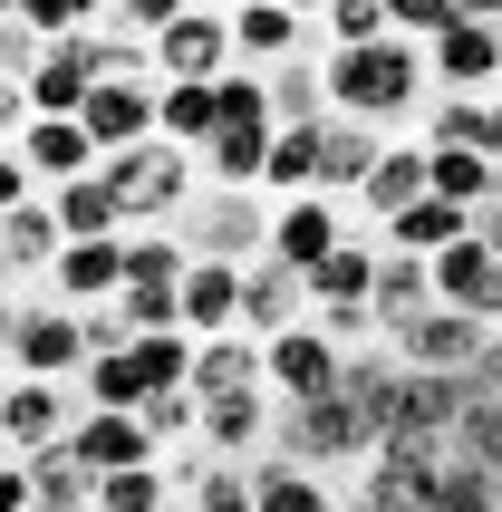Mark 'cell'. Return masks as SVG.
<instances>
[{
  "label": "cell",
  "instance_id": "1",
  "mask_svg": "<svg viewBox=\"0 0 502 512\" xmlns=\"http://www.w3.org/2000/svg\"><path fill=\"white\" fill-rule=\"evenodd\" d=\"M319 87H329V116H358L377 136H396L416 107H435V68H425V49H406V39L319 58Z\"/></svg>",
  "mask_w": 502,
  "mask_h": 512
},
{
  "label": "cell",
  "instance_id": "2",
  "mask_svg": "<svg viewBox=\"0 0 502 512\" xmlns=\"http://www.w3.org/2000/svg\"><path fill=\"white\" fill-rule=\"evenodd\" d=\"M271 213H280L271 194H223V184H203L194 213H184L174 232H184L194 261H242L251 271V261H271Z\"/></svg>",
  "mask_w": 502,
  "mask_h": 512
},
{
  "label": "cell",
  "instance_id": "3",
  "mask_svg": "<svg viewBox=\"0 0 502 512\" xmlns=\"http://www.w3.org/2000/svg\"><path fill=\"white\" fill-rule=\"evenodd\" d=\"M425 68H435V97H483V87H502V0H464L454 29L425 49Z\"/></svg>",
  "mask_w": 502,
  "mask_h": 512
},
{
  "label": "cell",
  "instance_id": "4",
  "mask_svg": "<svg viewBox=\"0 0 502 512\" xmlns=\"http://www.w3.org/2000/svg\"><path fill=\"white\" fill-rule=\"evenodd\" d=\"M242 58H232V10L213 0H184V20L155 39V87H223Z\"/></svg>",
  "mask_w": 502,
  "mask_h": 512
},
{
  "label": "cell",
  "instance_id": "5",
  "mask_svg": "<svg viewBox=\"0 0 502 512\" xmlns=\"http://www.w3.org/2000/svg\"><path fill=\"white\" fill-rule=\"evenodd\" d=\"M493 319H474V310H425L416 329H396L387 339V358L396 368H416V377H474L483 358H493Z\"/></svg>",
  "mask_w": 502,
  "mask_h": 512
},
{
  "label": "cell",
  "instance_id": "6",
  "mask_svg": "<svg viewBox=\"0 0 502 512\" xmlns=\"http://www.w3.org/2000/svg\"><path fill=\"white\" fill-rule=\"evenodd\" d=\"M338 377H348V358H338V339L319 329V319H300V329L261 339V387H271L280 406H319Z\"/></svg>",
  "mask_w": 502,
  "mask_h": 512
},
{
  "label": "cell",
  "instance_id": "7",
  "mask_svg": "<svg viewBox=\"0 0 502 512\" xmlns=\"http://www.w3.org/2000/svg\"><path fill=\"white\" fill-rule=\"evenodd\" d=\"M78 435V387H49V377H10L0 387V455H49Z\"/></svg>",
  "mask_w": 502,
  "mask_h": 512
},
{
  "label": "cell",
  "instance_id": "8",
  "mask_svg": "<svg viewBox=\"0 0 502 512\" xmlns=\"http://www.w3.org/2000/svg\"><path fill=\"white\" fill-rule=\"evenodd\" d=\"M87 368V319L58 310V300H39V310L20 319V348H10V377H49V387H78Z\"/></svg>",
  "mask_w": 502,
  "mask_h": 512
},
{
  "label": "cell",
  "instance_id": "9",
  "mask_svg": "<svg viewBox=\"0 0 502 512\" xmlns=\"http://www.w3.org/2000/svg\"><path fill=\"white\" fill-rule=\"evenodd\" d=\"M49 300L78 310V319L116 310V300H126V232H116V242H68L58 271H49Z\"/></svg>",
  "mask_w": 502,
  "mask_h": 512
},
{
  "label": "cell",
  "instance_id": "10",
  "mask_svg": "<svg viewBox=\"0 0 502 512\" xmlns=\"http://www.w3.org/2000/svg\"><path fill=\"white\" fill-rule=\"evenodd\" d=\"M155 97H165L155 78H107V87L78 107L87 145H97V155H136V145H155Z\"/></svg>",
  "mask_w": 502,
  "mask_h": 512
},
{
  "label": "cell",
  "instance_id": "11",
  "mask_svg": "<svg viewBox=\"0 0 502 512\" xmlns=\"http://www.w3.org/2000/svg\"><path fill=\"white\" fill-rule=\"evenodd\" d=\"M232 58H242V68H290V58H309V10L300 0H232Z\"/></svg>",
  "mask_w": 502,
  "mask_h": 512
},
{
  "label": "cell",
  "instance_id": "12",
  "mask_svg": "<svg viewBox=\"0 0 502 512\" xmlns=\"http://www.w3.org/2000/svg\"><path fill=\"white\" fill-rule=\"evenodd\" d=\"M338 242H348V203H329V194H300V203H280V213H271V261H280V271H300V281L338 252Z\"/></svg>",
  "mask_w": 502,
  "mask_h": 512
},
{
  "label": "cell",
  "instance_id": "13",
  "mask_svg": "<svg viewBox=\"0 0 502 512\" xmlns=\"http://www.w3.org/2000/svg\"><path fill=\"white\" fill-rule=\"evenodd\" d=\"M377 165H387V136L377 126H358V116H329L319 126V194L329 203H358Z\"/></svg>",
  "mask_w": 502,
  "mask_h": 512
},
{
  "label": "cell",
  "instance_id": "14",
  "mask_svg": "<svg viewBox=\"0 0 502 512\" xmlns=\"http://www.w3.org/2000/svg\"><path fill=\"white\" fill-rule=\"evenodd\" d=\"M20 165L39 174V194H58V184H87V174L107 165V155L87 145V126H78V116H39V126L20 136Z\"/></svg>",
  "mask_w": 502,
  "mask_h": 512
},
{
  "label": "cell",
  "instance_id": "15",
  "mask_svg": "<svg viewBox=\"0 0 502 512\" xmlns=\"http://www.w3.org/2000/svg\"><path fill=\"white\" fill-rule=\"evenodd\" d=\"M425 165H435V155H425V136H387V165L367 174V194L348 203V213H367V223L387 232L396 213H416V203H425Z\"/></svg>",
  "mask_w": 502,
  "mask_h": 512
},
{
  "label": "cell",
  "instance_id": "16",
  "mask_svg": "<svg viewBox=\"0 0 502 512\" xmlns=\"http://www.w3.org/2000/svg\"><path fill=\"white\" fill-rule=\"evenodd\" d=\"M377 271H387V242H338L319 271H309V310H377Z\"/></svg>",
  "mask_w": 502,
  "mask_h": 512
},
{
  "label": "cell",
  "instance_id": "17",
  "mask_svg": "<svg viewBox=\"0 0 502 512\" xmlns=\"http://www.w3.org/2000/svg\"><path fill=\"white\" fill-rule=\"evenodd\" d=\"M68 445H78V464L97 484H107V474H136V464H165V445L145 435V416H78Z\"/></svg>",
  "mask_w": 502,
  "mask_h": 512
},
{
  "label": "cell",
  "instance_id": "18",
  "mask_svg": "<svg viewBox=\"0 0 502 512\" xmlns=\"http://www.w3.org/2000/svg\"><path fill=\"white\" fill-rule=\"evenodd\" d=\"M174 310H184L194 339H232V329H242V261H194Z\"/></svg>",
  "mask_w": 502,
  "mask_h": 512
},
{
  "label": "cell",
  "instance_id": "19",
  "mask_svg": "<svg viewBox=\"0 0 502 512\" xmlns=\"http://www.w3.org/2000/svg\"><path fill=\"white\" fill-rule=\"evenodd\" d=\"M300 319H309V281L280 271V261H251L242 271V329L251 339H280V329H300Z\"/></svg>",
  "mask_w": 502,
  "mask_h": 512
},
{
  "label": "cell",
  "instance_id": "20",
  "mask_svg": "<svg viewBox=\"0 0 502 512\" xmlns=\"http://www.w3.org/2000/svg\"><path fill=\"white\" fill-rule=\"evenodd\" d=\"M49 213H58V232H68V242H116V232H126V203H116L107 165L87 174V184H58Z\"/></svg>",
  "mask_w": 502,
  "mask_h": 512
},
{
  "label": "cell",
  "instance_id": "21",
  "mask_svg": "<svg viewBox=\"0 0 502 512\" xmlns=\"http://www.w3.org/2000/svg\"><path fill=\"white\" fill-rule=\"evenodd\" d=\"M425 310H445L435 300V261H416V252H387V271H377V329H416Z\"/></svg>",
  "mask_w": 502,
  "mask_h": 512
},
{
  "label": "cell",
  "instance_id": "22",
  "mask_svg": "<svg viewBox=\"0 0 502 512\" xmlns=\"http://www.w3.org/2000/svg\"><path fill=\"white\" fill-rule=\"evenodd\" d=\"M425 194L454 203V213H493V203H502V165H493V155H474V145H454V155L425 165Z\"/></svg>",
  "mask_w": 502,
  "mask_h": 512
},
{
  "label": "cell",
  "instance_id": "23",
  "mask_svg": "<svg viewBox=\"0 0 502 512\" xmlns=\"http://www.w3.org/2000/svg\"><path fill=\"white\" fill-rule=\"evenodd\" d=\"M242 387H261V339H251V329L203 339V348H194V397L223 406V397H242Z\"/></svg>",
  "mask_w": 502,
  "mask_h": 512
},
{
  "label": "cell",
  "instance_id": "24",
  "mask_svg": "<svg viewBox=\"0 0 502 512\" xmlns=\"http://www.w3.org/2000/svg\"><path fill=\"white\" fill-rule=\"evenodd\" d=\"M251 512H338V484L309 474V464L261 455V464H251Z\"/></svg>",
  "mask_w": 502,
  "mask_h": 512
},
{
  "label": "cell",
  "instance_id": "25",
  "mask_svg": "<svg viewBox=\"0 0 502 512\" xmlns=\"http://www.w3.org/2000/svg\"><path fill=\"white\" fill-rule=\"evenodd\" d=\"M0 252H10V271H20V281H49V271H58V252H68V232H58L49 194H39V203H20V213L0 223Z\"/></svg>",
  "mask_w": 502,
  "mask_h": 512
},
{
  "label": "cell",
  "instance_id": "26",
  "mask_svg": "<svg viewBox=\"0 0 502 512\" xmlns=\"http://www.w3.org/2000/svg\"><path fill=\"white\" fill-rule=\"evenodd\" d=\"M464 232H474V213H454V203H435V194H425L416 213H396V223H387V252H416V261H435V252H454Z\"/></svg>",
  "mask_w": 502,
  "mask_h": 512
},
{
  "label": "cell",
  "instance_id": "27",
  "mask_svg": "<svg viewBox=\"0 0 502 512\" xmlns=\"http://www.w3.org/2000/svg\"><path fill=\"white\" fill-rule=\"evenodd\" d=\"M261 194H271V203L319 194V126H280V136H271V174H261Z\"/></svg>",
  "mask_w": 502,
  "mask_h": 512
},
{
  "label": "cell",
  "instance_id": "28",
  "mask_svg": "<svg viewBox=\"0 0 502 512\" xmlns=\"http://www.w3.org/2000/svg\"><path fill=\"white\" fill-rule=\"evenodd\" d=\"M29 484H39V512H97V474L78 464V445L29 455Z\"/></svg>",
  "mask_w": 502,
  "mask_h": 512
},
{
  "label": "cell",
  "instance_id": "29",
  "mask_svg": "<svg viewBox=\"0 0 502 512\" xmlns=\"http://www.w3.org/2000/svg\"><path fill=\"white\" fill-rule=\"evenodd\" d=\"M309 20H319V58L387 49V0H329V10H309Z\"/></svg>",
  "mask_w": 502,
  "mask_h": 512
},
{
  "label": "cell",
  "instance_id": "30",
  "mask_svg": "<svg viewBox=\"0 0 502 512\" xmlns=\"http://www.w3.org/2000/svg\"><path fill=\"white\" fill-rule=\"evenodd\" d=\"M271 126H329L319 58H290V68H271Z\"/></svg>",
  "mask_w": 502,
  "mask_h": 512
},
{
  "label": "cell",
  "instance_id": "31",
  "mask_svg": "<svg viewBox=\"0 0 502 512\" xmlns=\"http://www.w3.org/2000/svg\"><path fill=\"white\" fill-rule=\"evenodd\" d=\"M454 145L483 155V97H435L425 107V155H454Z\"/></svg>",
  "mask_w": 502,
  "mask_h": 512
},
{
  "label": "cell",
  "instance_id": "32",
  "mask_svg": "<svg viewBox=\"0 0 502 512\" xmlns=\"http://www.w3.org/2000/svg\"><path fill=\"white\" fill-rule=\"evenodd\" d=\"M435 512H502V474H483V464H454L445 493H435Z\"/></svg>",
  "mask_w": 502,
  "mask_h": 512
},
{
  "label": "cell",
  "instance_id": "33",
  "mask_svg": "<svg viewBox=\"0 0 502 512\" xmlns=\"http://www.w3.org/2000/svg\"><path fill=\"white\" fill-rule=\"evenodd\" d=\"M20 203H39V174L20 165V145H0V223H10Z\"/></svg>",
  "mask_w": 502,
  "mask_h": 512
},
{
  "label": "cell",
  "instance_id": "34",
  "mask_svg": "<svg viewBox=\"0 0 502 512\" xmlns=\"http://www.w3.org/2000/svg\"><path fill=\"white\" fill-rule=\"evenodd\" d=\"M29 126H39V107H29V87H20V78H0V145H20Z\"/></svg>",
  "mask_w": 502,
  "mask_h": 512
},
{
  "label": "cell",
  "instance_id": "35",
  "mask_svg": "<svg viewBox=\"0 0 502 512\" xmlns=\"http://www.w3.org/2000/svg\"><path fill=\"white\" fill-rule=\"evenodd\" d=\"M0 512H39V484H29L20 455H0Z\"/></svg>",
  "mask_w": 502,
  "mask_h": 512
},
{
  "label": "cell",
  "instance_id": "36",
  "mask_svg": "<svg viewBox=\"0 0 502 512\" xmlns=\"http://www.w3.org/2000/svg\"><path fill=\"white\" fill-rule=\"evenodd\" d=\"M20 319H29V300H20V290H0V368H10V348H20Z\"/></svg>",
  "mask_w": 502,
  "mask_h": 512
},
{
  "label": "cell",
  "instance_id": "37",
  "mask_svg": "<svg viewBox=\"0 0 502 512\" xmlns=\"http://www.w3.org/2000/svg\"><path fill=\"white\" fill-rule=\"evenodd\" d=\"M0 290H20V271H10V252H0Z\"/></svg>",
  "mask_w": 502,
  "mask_h": 512
}]
</instances>
